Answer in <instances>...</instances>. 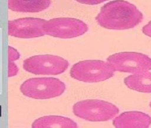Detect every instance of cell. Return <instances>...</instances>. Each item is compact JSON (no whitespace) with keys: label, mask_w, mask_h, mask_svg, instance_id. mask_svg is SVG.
Returning a JSON list of instances; mask_svg holds the SVG:
<instances>
[{"label":"cell","mask_w":151,"mask_h":128,"mask_svg":"<svg viewBox=\"0 0 151 128\" xmlns=\"http://www.w3.org/2000/svg\"><path fill=\"white\" fill-rule=\"evenodd\" d=\"M143 19V14L137 8L124 0H114L106 4L96 18L99 25L114 30L133 28Z\"/></svg>","instance_id":"cell-1"},{"label":"cell","mask_w":151,"mask_h":128,"mask_svg":"<svg viewBox=\"0 0 151 128\" xmlns=\"http://www.w3.org/2000/svg\"><path fill=\"white\" fill-rule=\"evenodd\" d=\"M74 114L90 122H105L114 119L119 113V108L109 101L98 99L80 101L74 104Z\"/></svg>","instance_id":"cell-2"},{"label":"cell","mask_w":151,"mask_h":128,"mask_svg":"<svg viewBox=\"0 0 151 128\" xmlns=\"http://www.w3.org/2000/svg\"><path fill=\"white\" fill-rule=\"evenodd\" d=\"M115 72L107 61L87 60L73 65L70 70V76L78 81L98 83L111 78Z\"/></svg>","instance_id":"cell-3"},{"label":"cell","mask_w":151,"mask_h":128,"mask_svg":"<svg viewBox=\"0 0 151 128\" xmlns=\"http://www.w3.org/2000/svg\"><path fill=\"white\" fill-rule=\"evenodd\" d=\"M65 85L60 80L54 77H37L25 81L20 87L21 93L34 99H48L61 95Z\"/></svg>","instance_id":"cell-4"},{"label":"cell","mask_w":151,"mask_h":128,"mask_svg":"<svg viewBox=\"0 0 151 128\" xmlns=\"http://www.w3.org/2000/svg\"><path fill=\"white\" fill-rule=\"evenodd\" d=\"M106 61L115 71L133 74L151 70V58L140 52H117L110 55Z\"/></svg>","instance_id":"cell-5"},{"label":"cell","mask_w":151,"mask_h":128,"mask_svg":"<svg viewBox=\"0 0 151 128\" xmlns=\"http://www.w3.org/2000/svg\"><path fill=\"white\" fill-rule=\"evenodd\" d=\"M68 65L65 59L51 54L32 56L23 62L25 71L37 75H58L64 72Z\"/></svg>","instance_id":"cell-6"},{"label":"cell","mask_w":151,"mask_h":128,"mask_svg":"<svg viewBox=\"0 0 151 128\" xmlns=\"http://www.w3.org/2000/svg\"><path fill=\"white\" fill-rule=\"evenodd\" d=\"M45 34L59 38H73L84 34L88 31L83 21L69 17H60L45 21L43 25Z\"/></svg>","instance_id":"cell-7"},{"label":"cell","mask_w":151,"mask_h":128,"mask_svg":"<svg viewBox=\"0 0 151 128\" xmlns=\"http://www.w3.org/2000/svg\"><path fill=\"white\" fill-rule=\"evenodd\" d=\"M46 20L38 18L27 17L9 21L8 32L12 37L19 38H33L45 35L43 25Z\"/></svg>","instance_id":"cell-8"},{"label":"cell","mask_w":151,"mask_h":128,"mask_svg":"<svg viewBox=\"0 0 151 128\" xmlns=\"http://www.w3.org/2000/svg\"><path fill=\"white\" fill-rule=\"evenodd\" d=\"M113 124L117 128H146L151 125V117L139 111H126L116 116Z\"/></svg>","instance_id":"cell-9"},{"label":"cell","mask_w":151,"mask_h":128,"mask_svg":"<svg viewBox=\"0 0 151 128\" xmlns=\"http://www.w3.org/2000/svg\"><path fill=\"white\" fill-rule=\"evenodd\" d=\"M51 0H8V8L15 12L35 13L47 9Z\"/></svg>","instance_id":"cell-10"},{"label":"cell","mask_w":151,"mask_h":128,"mask_svg":"<svg viewBox=\"0 0 151 128\" xmlns=\"http://www.w3.org/2000/svg\"><path fill=\"white\" fill-rule=\"evenodd\" d=\"M124 83L131 90L141 93H151V72L147 71L131 74L124 79Z\"/></svg>","instance_id":"cell-11"},{"label":"cell","mask_w":151,"mask_h":128,"mask_svg":"<svg viewBox=\"0 0 151 128\" xmlns=\"http://www.w3.org/2000/svg\"><path fill=\"white\" fill-rule=\"evenodd\" d=\"M34 128H75L77 127V123L70 118L60 116H44L35 120L32 124Z\"/></svg>","instance_id":"cell-12"},{"label":"cell","mask_w":151,"mask_h":128,"mask_svg":"<svg viewBox=\"0 0 151 128\" xmlns=\"http://www.w3.org/2000/svg\"><path fill=\"white\" fill-rule=\"evenodd\" d=\"M8 62H14L15 61L19 59L20 55L16 49H15L14 48L11 46H8Z\"/></svg>","instance_id":"cell-13"},{"label":"cell","mask_w":151,"mask_h":128,"mask_svg":"<svg viewBox=\"0 0 151 128\" xmlns=\"http://www.w3.org/2000/svg\"><path fill=\"white\" fill-rule=\"evenodd\" d=\"M18 73V68L14 62H8V77L16 76Z\"/></svg>","instance_id":"cell-14"},{"label":"cell","mask_w":151,"mask_h":128,"mask_svg":"<svg viewBox=\"0 0 151 128\" xmlns=\"http://www.w3.org/2000/svg\"><path fill=\"white\" fill-rule=\"evenodd\" d=\"M75 1H76L77 2L80 4L93 5H97V4H101L108 0H75Z\"/></svg>","instance_id":"cell-15"},{"label":"cell","mask_w":151,"mask_h":128,"mask_svg":"<svg viewBox=\"0 0 151 128\" xmlns=\"http://www.w3.org/2000/svg\"><path fill=\"white\" fill-rule=\"evenodd\" d=\"M142 32L146 35L151 37V21L143 27Z\"/></svg>","instance_id":"cell-16"},{"label":"cell","mask_w":151,"mask_h":128,"mask_svg":"<svg viewBox=\"0 0 151 128\" xmlns=\"http://www.w3.org/2000/svg\"><path fill=\"white\" fill-rule=\"evenodd\" d=\"M149 106H150V108H151V100H150V104H149Z\"/></svg>","instance_id":"cell-17"}]
</instances>
